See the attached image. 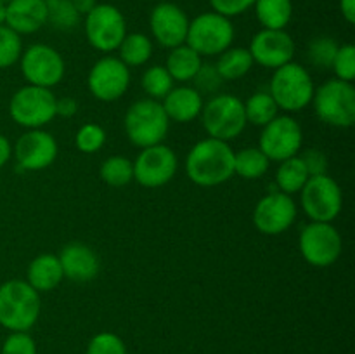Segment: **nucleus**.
<instances>
[{
    "label": "nucleus",
    "instance_id": "f257e3e1",
    "mask_svg": "<svg viewBox=\"0 0 355 354\" xmlns=\"http://www.w3.org/2000/svg\"><path fill=\"white\" fill-rule=\"evenodd\" d=\"M186 174L196 186H220L234 176V151L225 141L201 139L187 153Z\"/></svg>",
    "mask_w": 355,
    "mask_h": 354
},
{
    "label": "nucleus",
    "instance_id": "f03ea898",
    "mask_svg": "<svg viewBox=\"0 0 355 354\" xmlns=\"http://www.w3.org/2000/svg\"><path fill=\"white\" fill-rule=\"evenodd\" d=\"M42 311L40 294L23 280L0 285V326L9 332H28Z\"/></svg>",
    "mask_w": 355,
    "mask_h": 354
},
{
    "label": "nucleus",
    "instance_id": "7ed1b4c3",
    "mask_svg": "<svg viewBox=\"0 0 355 354\" xmlns=\"http://www.w3.org/2000/svg\"><path fill=\"white\" fill-rule=\"evenodd\" d=\"M125 134L137 148L162 144L170 128V120L162 103L155 99H139L125 113Z\"/></svg>",
    "mask_w": 355,
    "mask_h": 354
},
{
    "label": "nucleus",
    "instance_id": "20e7f679",
    "mask_svg": "<svg viewBox=\"0 0 355 354\" xmlns=\"http://www.w3.org/2000/svg\"><path fill=\"white\" fill-rule=\"evenodd\" d=\"M315 87L311 73L298 62L290 61L274 69L269 94L277 108L286 113H298L312 103Z\"/></svg>",
    "mask_w": 355,
    "mask_h": 354
},
{
    "label": "nucleus",
    "instance_id": "39448f33",
    "mask_svg": "<svg viewBox=\"0 0 355 354\" xmlns=\"http://www.w3.org/2000/svg\"><path fill=\"white\" fill-rule=\"evenodd\" d=\"M201 124L208 137L218 141H232L246 128L245 103L231 94H217L201 110Z\"/></svg>",
    "mask_w": 355,
    "mask_h": 354
},
{
    "label": "nucleus",
    "instance_id": "423d86ee",
    "mask_svg": "<svg viewBox=\"0 0 355 354\" xmlns=\"http://www.w3.org/2000/svg\"><path fill=\"white\" fill-rule=\"evenodd\" d=\"M312 103L318 118L326 125L349 128L355 124V87L352 82L328 80L315 89Z\"/></svg>",
    "mask_w": 355,
    "mask_h": 354
},
{
    "label": "nucleus",
    "instance_id": "0eeeda50",
    "mask_svg": "<svg viewBox=\"0 0 355 354\" xmlns=\"http://www.w3.org/2000/svg\"><path fill=\"white\" fill-rule=\"evenodd\" d=\"M236 30L229 17L222 14L203 12L189 21L186 44L198 52L201 58H214L232 47Z\"/></svg>",
    "mask_w": 355,
    "mask_h": 354
},
{
    "label": "nucleus",
    "instance_id": "6e6552de",
    "mask_svg": "<svg viewBox=\"0 0 355 354\" xmlns=\"http://www.w3.org/2000/svg\"><path fill=\"white\" fill-rule=\"evenodd\" d=\"M55 99L52 89L24 85L12 94L9 101V115L19 127L31 130L42 128L55 118Z\"/></svg>",
    "mask_w": 355,
    "mask_h": 354
},
{
    "label": "nucleus",
    "instance_id": "1a4fd4ad",
    "mask_svg": "<svg viewBox=\"0 0 355 354\" xmlns=\"http://www.w3.org/2000/svg\"><path fill=\"white\" fill-rule=\"evenodd\" d=\"M83 31L90 47L110 54L118 51L127 31L123 12L113 3H97L83 19Z\"/></svg>",
    "mask_w": 355,
    "mask_h": 354
},
{
    "label": "nucleus",
    "instance_id": "9d476101",
    "mask_svg": "<svg viewBox=\"0 0 355 354\" xmlns=\"http://www.w3.org/2000/svg\"><path fill=\"white\" fill-rule=\"evenodd\" d=\"M300 201L312 222H333L343 207L342 187L328 174L311 176L302 187Z\"/></svg>",
    "mask_w": 355,
    "mask_h": 354
},
{
    "label": "nucleus",
    "instance_id": "9b49d317",
    "mask_svg": "<svg viewBox=\"0 0 355 354\" xmlns=\"http://www.w3.org/2000/svg\"><path fill=\"white\" fill-rule=\"evenodd\" d=\"M298 248L307 264L314 267H329L342 255V235L331 222L311 221L300 231Z\"/></svg>",
    "mask_w": 355,
    "mask_h": 354
},
{
    "label": "nucleus",
    "instance_id": "f8f14e48",
    "mask_svg": "<svg viewBox=\"0 0 355 354\" xmlns=\"http://www.w3.org/2000/svg\"><path fill=\"white\" fill-rule=\"evenodd\" d=\"M19 65L26 82L44 89L59 85L66 73V62L61 52L47 44H33L24 49Z\"/></svg>",
    "mask_w": 355,
    "mask_h": 354
},
{
    "label": "nucleus",
    "instance_id": "ddd939ff",
    "mask_svg": "<svg viewBox=\"0 0 355 354\" xmlns=\"http://www.w3.org/2000/svg\"><path fill=\"white\" fill-rule=\"evenodd\" d=\"M304 144L302 125L290 115H277L272 121L262 127L259 148L270 162H284L297 156Z\"/></svg>",
    "mask_w": 355,
    "mask_h": 354
},
{
    "label": "nucleus",
    "instance_id": "4468645a",
    "mask_svg": "<svg viewBox=\"0 0 355 354\" xmlns=\"http://www.w3.org/2000/svg\"><path fill=\"white\" fill-rule=\"evenodd\" d=\"M87 87L97 101L113 103L127 94L130 87V68L116 56H104L90 68Z\"/></svg>",
    "mask_w": 355,
    "mask_h": 354
},
{
    "label": "nucleus",
    "instance_id": "2eb2a0df",
    "mask_svg": "<svg viewBox=\"0 0 355 354\" xmlns=\"http://www.w3.org/2000/svg\"><path fill=\"white\" fill-rule=\"evenodd\" d=\"M298 208L293 198L281 191H272L257 201L253 208V226L266 236H279L297 221Z\"/></svg>",
    "mask_w": 355,
    "mask_h": 354
},
{
    "label": "nucleus",
    "instance_id": "dca6fc26",
    "mask_svg": "<svg viewBox=\"0 0 355 354\" xmlns=\"http://www.w3.org/2000/svg\"><path fill=\"white\" fill-rule=\"evenodd\" d=\"M179 160L175 151L166 144L144 148L134 162V179L144 187H162L175 177Z\"/></svg>",
    "mask_w": 355,
    "mask_h": 354
},
{
    "label": "nucleus",
    "instance_id": "f3484780",
    "mask_svg": "<svg viewBox=\"0 0 355 354\" xmlns=\"http://www.w3.org/2000/svg\"><path fill=\"white\" fill-rule=\"evenodd\" d=\"M58 141L51 132L44 128L26 130L12 146V155L17 167L28 172L49 169L58 158Z\"/></svg>",
    "mask_w": 355,
    "mask_h": 354
},
{
    "label": "nucleus",
    "instance_id": "a211bd4d",
    "mask_svg": "<svg viewBox=\"0 0 355 354\" xmlns=\"http://www.w3.org/2000/svg\"><path fill=\"white\" fill-rule=\"evenodd\" d=\"M253 62L267 69H277L293 61L295 40L286 30H262L253 35L248 47Z\"/></svg>",
    "mask_w": 355,
    "mask_h": 354
},
{
    "label": "nucleus",
    "instance_id": "6ab92c4d",
    "mask_svg": "<svg viewBox=\"0 0 355 354\" xmlns=\"http://www.w3.org/2000/svg\"><path fill=\"white\" fill-rule=\"evenodd\" d=\"M151 35L162 47L173 49L186 44L189 17L186 10L173 2H159L149 16Z\"/></svg>",
    "mask_w": 355,
    "mask_h": 354
},
{
    "label": "nucleus",
    "instance_id": "aec40b11",
    "mask_svg": "<svg viewBox=\"0 0 355 354\" xmlns=\"http://www.w3.org/2000/svg\"><path fill=\"white\" fill-rule=\"evenodd\" d=\"M59 262H61L64 278L78 283L97 278L101 269V262L97 253L89 245L80 242L68 243L59 252Z\"/></svg>",
    "mask_w": 355,
    "mask_h": 354
},
{
    "label": "nucleus",
    "instance_id": "412c9836",
    "mask_svg": "<svg viewBox=\"0 0 355 354\" xmlns=\"http://www.w3.org/2000/svg\"><path fill=\"white\" fill-rule=\"evenodd\" d=\"M47 24L45 0H10L6 3V26L17 35H31Z\"/></svg>",
    "mask_w": 355,
    "mask_h": 354
},
{
    "label": "nucleus",
    "instance_id": "4be33fe9",
    "mask_svg": "<svg viewBox=\"0 0 355 354\" xmlns=\"http://www.w3.org/2000/svg\"><path fill=\"white\" fill-rule=\"evenodd\" d=\"M203 104V94L189 85L173 87L162 101L168 120L177 124H189L196 120L201 115Z\"/></svg>",
    "mask_w": 355,
    "mask_h": 354
},
{
    "label": "nucleus",
    "instance_id": "5701e85b",
    "mask_svg": "<svg viewBox=\"0 0 355 354\" xmlns=\"http://www.w3.org/2000/svg\"><path fill=\"white\" fill-rule=\"evenodd\" d=\"M62 280H64V273H62L61 262H59V257L55 253L37 255L28 266L26 281L38 294L54 290Z\"/></svg>",
    "mask_w": 355,
    "mask_h": 354
},
{
    "label": "nucleus",
    "instance_id": "b1692460",
    "mask_svg": "<svg viewBox=\"0 0 355 354\" xmlns=\"http://www.w3.org/2000/svg\"><path fill=\"white\" fill-rule=\"evenodd\" d=\"M201 66H203V58H201L194 49H191L187 44L170 49L165 62L166 71L170 73L173 82L180 83L194 80V76L198 75Z\"/></svg>",
    "mask_w": 355,
    "mask_h": 354
},
{
    "label": "nucleus",
    "instance_id": "393cba45",
    "mask_svg": "<svg viewBox=\"0 0 355 354\" xmlns=\"http://www.w3.org/2000/svg\"><path fill=\"white\" fill-rule=\"evenodd\" d=\"M257 19L266 30H286L293 17L291 0H255Z\"/></svg>",
    "mask_w": 355,
    "mask_h": 354
},
{
    "label": "nucleus",
    "instance_id": "a878e982",
    "mask_svg": "<svg viewBox=\"0 0 355 354\" xmlns=\"http://www.w3.org/2000/svg\"><path fill=\"white\" fill-rule=\"evenodd\" d=\"M253 65L255 62H253V58L248 49L229 47L227 51H224L218 56L215 68H217L222 80L234 82V80H239L248 75Z\"/></svg>",
    "mask_w": 355,
    "mask_h": 354
},
{
    "label": "nucleus",
    "instance_id": "bb28decb",
    "mask_svg": "<svg viewBox=\"0 0 355 354\" xmlns=\"http://www.w3.org/2000/svg\"><path fill=\"white\" fill-rule=\"evenodd\" d=\"M309 172L302 162L300 155L291 156V158L279 162L276 170V184L281 193H286L290 196L300 193L302 187L309 180Z\"/></svg>",
    "mask_w": 355,
    "mask_h": 354
},
{
    "label": "nucleus",
    "instance_id": "cd10ccee",
    "mask_svg": "<svg viewBox=\"0 0 355 354\" xmlns=\"http://www.w3.org/2000/svg\"><path fill=\"white\" fill-rule=\"evenodd\" d=\"M153 40L146 33L141 31H134V33H127L121 40L120 47H118V58L132 68V66H142L153 58Z\"/></svg>",
    "mask_w": 355,
    "mask_h": 354
},
{
    "label": "nucleus",
    "instance_id": "c85d7f7f",
    "mask_svg": "<svg viewBox=\"0 0 355 354\" xmlns=\"http://www.w3.org/2000/svg\"><path fill=\"white\" fill-rule=\"evenodd\" d=\"M270 160L260 148H245L234 153V174L246 180H257L267 174Z\"/></svg>",
    "mask_w": 355,
    "mask_h": 354
},
{
    "label": "nucleus",
    "instance_id": "c756f323",
    "mask_svg": "<svg viewBox=\"0 0 355 354\" xmlns=\"http://www.w3.org/2000/svg\"><path fill=\"white\" fill-rule=\"evenodd\" d=\"M277 113H279V108L269 92L252 94L245 103L246 121L255 127H266L277 117Z\"/></svg>",
    "mask_w": 355,
    "mask_h": 354
},
{
    "label": "nucleus",
    "instance_id": "7c9ffc66",
    "mask_svg": "<svg viewBox=\"0 0 355 354\" xmlns=\"http://www.w3.org/2000/svg\"><path fill=\"white\" fill-rule=\"evenodd\" d=\"M99 176L107 186L123 187L134 180V162L127 156L114 155L101 163Z\"/></svg>",
    "mask_w": 355,
    "mask_h": 354
},
{
    "label": "nucleus",
    "instance_id": "2f4dec72",
    "mask_svg": "<svg viewBox=\"0 0 355 354\" xmlns=\"http://www.w3.org/2000/svg\"><path fill=\"white\" fill-rule=\"evenodd\" d=\"M141 85L142 90L148 94L149 99H155L162 103L163 97L173 89V78L166 71L165 66L155 65L142 73Z\"/></svg>",
    "mask_w": 355,
    "mask_h": 354
},
{
    "label": "nucleus",
    "instance_id": "473e14b6",
    "mask_svg": "<svg viewBox=\"0 0 355 354\" xmlns=\"http://www.w3.org/2000/svg\"><path fill=\"white\" fill-rule=\"evenodd\" d=\"M47 3V23L58 30H73L80 23V14L71 0H45Z\"/></svg>",
    "mask_w": 355,
    "mask_h": 354
},
{
    "label": "nucleus",
    "instance_id": "72a5a7b5",
    "mask_svg": "<svg viewBox=\"0 0 355 354\" xmlns=\"http://www.w3.org/2000/svg\"><path fill=\"white\" fill-rule=\"evenodd\" d=\"M23 54V40L21 35L10 30L9 26H0V69H7L16 65Z\"/></svg>",
    "mask_w": 355,
    "mask_h": 354
},
{
    "label": "nucleus",
    "instance_id": "f704fd0d",
    "mask_svg": "<svg viewBox=\"0 0 355 354\" xmlns=\"http://www.w3.org/2000/svg\"><path fill=\"white\" fill-rule=\"evenodd\" d=\"M340 45L336 44L335 38L331 37H318L309 44L307 49V58L318 68L326 69L331 68L333 59H335L336 51Z\"/></svg>",
    "mask_w": 355,
    "mask_h": 354
},
{
    "label": "nucleus",
    "instance_id": "c9c22d12",
    "mask_svg": "<svg viewBox=\"0 0 355 354\" xmlns=\"http://www.w3.org/2000/svg\"><path fill=\"white\" fill-rule=\"evenodd\" d=\"M75 144L78 151L94 155L106 144V130L97 124H85L78 128L75 135Z\"/></svg>",
    "mask_w": 355,
    "mask_h": 354
},
{
    "label": "nucleus",
    "instance_id": "e433bc0d",
    "mask_svg": "<svg viewBox=\"0 0 355 354\" xmlns=\"http://www.w3.org/2000/svg\"><path fill=\"white\" fill-rule=\"evenodd\" d=\"M87 354H127V347L116 333L99 332L89 340Z\"/></svg>",
    "mask_w": 355,
    "mask_h": 354
},
{
    "label": "nucleus",
    "instance_id": "4c0bfd02",
    "mask_svg": "<svg viewBox=\"0 0 355 354\" xmlns=\"http://www.w3.org/2000/svg\"><path fill=\"white\" fill-rule=\"evenodd\" d=\"M331 69L335 71V78L343 82H354L355 78V47L352 44L340 45L333 59Z\"/></svg>",
    "mask_w": 355,
    "mask_h": 354
},
{
    "label": "nucleus",
    "instance_id": "58836bf2",
    "mask_svg": "<svg viewBox=\"0 0 355 354\" xmlns=\"http://www.w3.org/2000/svg\"><path fill=\"white\" fill-rule=\"evenodd\" d=\"M0 354H37V342L28 332H10L3 340Z\"/></svg>",
    "mask_w": 355,
    "mask_h": 354
},
{
    "label": "nucleus",
    "instance_id": "ea45409f",
    "mask_svg": "<svg viewBox=\"0 0 355 354\" xmlns=\"http://www.w3.org/2000/svg\"><path fill=\"white\" fill-rule=\"evenodd\" d=\"M208 2H210L214 12L232 19V17L241 16L246 10L252 9L255 0H208Z\"/></svg>",
    "mask_w": 355,
    "mask_h": 354
},
{
    "label": "nucleus",
    "instance_id": "a19ab883",
    "mask_svg": "<svg viewBox=\"0 0 355 354\" xmlns=\"http://www.w3.org/2000/svg\"><path fill=\"white\" fill-rule=\"evenodd\" d=\"M194 82H196L198 85L196 90H200V92L203 94V92H215V90L222 85L224 80H222L220 75H218L215 65H203L200 68V71H198V75L194 76Z\"/></svg>",
    "mask_w": 355,
    "mask_h": 354
},
{
    "label": "nucleus",
    "instance_id": "79ce46f5",
    "mask_svg": "<svg viewBox=\"0 0 355 354\" xmlns=\"http://www.w3.org/2000/svg\"><path fill=\"white\" fill-rule=\"evenodd\" d=\"M300 158L304 162L305 169H307L309 176L328 174V156L321 149H309V151L302 153Z\"/></svg>",
    "mask_w": 355,
    "mask_h": 354
},
{
    "label": "nucleus",
    "instance_id": "37998d69",
    "mask_svg": "<svg viewBox=\"0 0 355 354\" xmlns=\"http://www.w3.org/2000/svg\"><path fill=\"white\" fill-rule=\"evenodd\" d=\"M78 101L75 97H61V99H55V117L62 118H73L78 113Z\"/></svg>",
    "mask_w": 355,
    "mask_h": 354
},
{
    "label": "nucleus",
    "instance_id": "c03bdc74",
    "mask_svg": "<svg viewBox=\"0 0 355 354\" xmlns=\"http://www.w3.org/2000/svg\"><path fill=\"white\" fill-rule=\"evenodd\" d=\"M10 156H12V144L6 135L0 134V169L9 163Z\"/></svg>",
    "mask_w": 355,
    "mask_h": 354
},
{
    "label": "nucleus",
    "instance_id": "a18cd8bd",
    "mask_svg": "<svg viewBox=\"0 0 355 354\" xmlns=\"http://www.w3.org/2000/svg\"><path fill=\"white\" fill-rule=\"evenodd\" d=\"M340 12L349 24L355 23V0H340Z\"/></svg>",
    "mask_w": 355,
    "mask_h": 354
},
{
    "label": "nucleus",
    "instance_id": "49530a36",
    "mask_svg": "<svg viewBox=\"0 0 355 354\" xmlns=\"http://www.w3.org/2000/svg\"><path fill=\"white\" fill-rule=\"evenodd\" d=\"M71 2L75 9L78 10L80 16H85L87 12H90L97 6V0H71Z\"/></svg>",
    "mask_w": 355,
    "mask_h": 354
},
{
    "label": "nucleus",
    "instance_id": "de8ad7c7",
    "mask_svg": "<svg viewBox=\"0 0 355 354\" xmlns=\"http://www.w3.org/2000/svg\"><path fill=\"white\" fill-rule=\"evenodd\" d=\"M6 24V3L0 2V26Z\"/></svg>",
    "mask_w": 355,
    "mask_h": 354
},
{
    "label": "nucleus",
    "instance_id": "09e8293b",
    "mask_svg": "<svg viewBox=\"0 0 355 354\" xmlns=\"http://www.w3.org/2000/svg\"><path fill=\"white\" fill-rule=\"evenodd\" d=\"M0 2H2V3H9L10 0H0Z\"/></svg>",
    "mask_w": 355,
    "mask_h": 354
}]
</instances>
